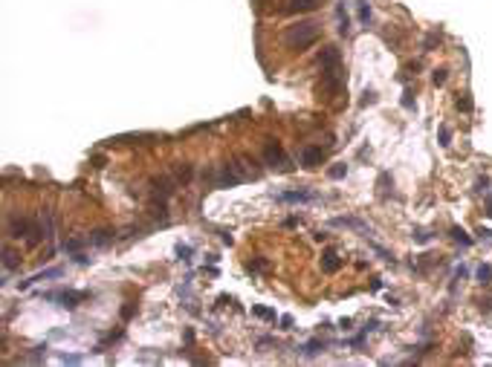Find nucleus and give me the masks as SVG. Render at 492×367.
Wrapping results in <instances>:
<instances>
[{"label": "nucleus", "instance_id": "nucleus-1", "mask_svg": "<svg viewBox=\"0 0 492 367\" xmlns=\"http://www.w3.org/2000/svg\"><path fill=\"white\" fill-rule=\"evenodd\" d=\"M318 35H321V26L307 21V23H298V26H290V29L284 32V44L290 46V49H295V52H301V49L316 44Z\"/></svg>", "mask_w": 492, "mask_h": 367}, {"label": "nucleus", "instance_id": "nucleus-2", "mask_svg": "<svg viewBox=\"0 0 492 367\" xmlns=\"http://www.w3.org/2000/svg\"><path fill=\"white\" fill-rule=\"evenodd\" d=\"M264 159H267V165H272V168H281V171H290V159L284 156L281 145H278L275 139H267V142H264Z\"/></svg>", "mask_w": 492, "mask_h": 367}, {"label": "nucleus", "instance_id": "nucleus-3", "mask_svg": "<svg viewBox=\"0 0 492 367\" xmlns=\"http://www.w3.org/2000/svg\"><path fill=\"white\" fill-rule=\"evenodd\" d=\"M237 165H220V171H217V176H214V188H234V185H240L246 179V173L234 171Z\"/></svg>", "mask_w": 492, "mask_h": 367}, {"label": "nucleus", "instance_id": "nucleus-4", "mask_svg": "<svg viewBox=\"0 0 492 367\" xmlns=\"http://www.w3.org/2000/svg\"><path fill=\"white\" fill-rule=\"evenodd\" d=\"M47 301H58V307H64V310H75L78 304H81L84 298H87V292H47L44 295Z\"/></svg>", "mask_w": 492, "mask_h": 367}, {"label": "nucleus", "instance_id": "nucleus-5", "mask_svg": "<svg viewBox=\"0 0 492 367\" xmlns=\"http://www.w3.org/2000/svg\"><path fill=\"white\" fill-rule=\"evenodd\" d=\"M61 275H64V269H61V266H52V269H44V272H38V275L21 281V284H18V289H21V292H26V289L32 287V284H38V281H49V278H61Z\"/></svg>", "mask_w": 492, "mask_h": 367}, {"label": "nucleus", "instance_id": "nucleus-6", "mask_svg": "<svg viewBox=\"0 0 492 367\" xmlns=\"http://www.w3.org/2000/svg\"><path fill=\"white\" fill-rule=\"evenodd\" d=\"M330 226H342V229H356V231H362L365 237H368V234H374V229H371L368 223H362V220H356V217H333V220H330Z\"/></svg>", "mask_w": 492, "mask_h": 367}, {"label": "nucleus", "instance_id": "nucleus-7", "mask_svg": "<svg viewBox=\"0 0 492 367\" xmlns=\"http://www.w3.org/2000/svg\"><path fill=\"white\" fill-rule=\"evenodd\" d=\"M318 64H321V69L342 67V52L336 49V46H324V49H321V55H318Z\"/></svg>", "mask_w": 492, "mask_h": 367}, {"label": "nucleus", "instance_id": "nucleus-8", "mask_svg": "<svg viewBox=\"0 0 492 367\" xmlns=\"http://www.w3.org/2000/svg\"><path fill=\"white\" fill-rule=\"evenodd\" d=\"M321 159H324V150L313 148V145H307V148L301 150V156H298V162H301L304 168H316V165H321Z\"/></svg>", "mask_w": 492, "mask_h": 367}, {"label": "nucleus", "instance_id": "nucleus-9", "mask_svg": "<svg viewBox=\"0 0 492 367\" xmlns=\"http://www.w3.org/2000/svg\"><path fill=\"white\" fill-rule=\"evenodd\" d=\"M151 133H119V136H113L110 142L113 145H145V142H151Z\"/></svg>", "mask_w": 492, "mask_h": 367}, {"label": "nucleus", "instance_id": "nucleus-10", "mask_svg": "<svg viewBox=\"0 0 492 367\" xmlns=\"http://www.w3.org/2000/svg\"><path fill=\"white\" fill-rule=\"evenodd\" d=\"M336 32L339 35H351V15H348V9H345V0H339L336 3Z\"/></svg>", "mask_w": 492, "mask_h": 367}, {"label": "nucleus", "instance_id": "nucleus-11", "mask_svg": "<svg viewBox=\"0 0 492 367\" xmlns=\"http://www.w3.org/2000/svg\"><path fill=\"white\" fill-rule=\"evenodd\" d=\"M278 200H281V203H298V206H301V203H313L316 194H313V191H284V194H278Z\"/></svg>", "mask_w": 492, "mask_h": 367}, {"label": "nucleus", "instance_id": "nucleus-12", "mask_svg": "<svg viewBox=\"0 0 492 367\" xmlns=\"http://www.w3.org/2000/svg\"><path fill=\"white\" fill-rule=\"evenodd\" d=\"M324 347H327V341H324V338H313V341H307V344L298 347V353H301V356H307V358H316L318 353H324Z\"/></svg>", "mask_w": 492, "mask_h": 367}, {"label": "nucleus", "instance_id": "nucleus-13", "mask_svg": "<svg viewBox=\"0 0 492 367\" xmlns=\"http://www.w3.org/2000/svg\"><path fill=\"white\" fill-rule=\"evenodd\" d=\"M321 269H324L327 275H333V272H339V269H342V260H339V254H336V252H324V254H321Z\"/></svg>", "mask_w": 492, "mask_h": 367}, {"label": "nucleus", "instance_id": "nucleus-14", "mask_svg": "<svg viewBox=\"0 0 492 367\" xmlns=\"http://www.w3.org/2000/svg\"><path fill=\"white\" fill-rule=\"evenodd\" d=\"M87 240H90V246H110V243H113V231H110V229H99V231H93Z\"/></svg>", "mask_w": 492, "mask_h": 367}, {"label": "nucleus", "instance_id": "nucleus-15", "mask_svg": "<svg viewBox=\"0 0 492 367\" xmlns=\"http://www.w3.org/2000/svg\"><path fill=\"white\" fill-rule=\"evenodd\" d=\"M84 243H90V240H84V237H70V240L61 243V252L75 254V252H81V249H84Z\"/></svg>", "mask_w": 492, "mask_h": 367}, {"label": "nucleus", "instance_id": "nucleus-16", "mask_svg": "<svg viewBox=\"0 0 492 367\" xmlns=\"http://www.w3.org/2000/svg\"><path fill=\"white\" fill-rule=\"evenodd\" d=\"M356 18H359L362 26L371 23V3H368V0H356Z\"/></svg>", "mask_w": 492, "mask_h": 367}, {"label": "nucleus", "instance_id": "nucleus-17", "mask_svg": "<svg viewBox=\"0 0 492 367\" xmlns=\"http://www.w3.org/2000/svg\"><path fill=\"white\" fill-rule=\"evenodd\" d=\"M318 6V0H290L287 12H313Z\"/></svg>", "mask_w": 492, "mask_h": 367}, {"label": "nucleus", "instance_id": "nucleus-18", "mask_svg": "<svg viewBox=\"0 0 492 367\" xmlns=\"http://www.w3.org/2000/svg\"><path fill=\"white\" fill-rule=\"evenodd\" d=\"M475 278H478V284H483V287H486V284L492 281V266L489 263H480L478 269H475Z\"/></svg>", "mask_w": 492, "mask_h": 367}, {"label": "nucleus", "instance_id": "nucleus-19", "mask_svg": "<svg viewBox=\"0 0 492 367\" xmlns=\"http://www.w3.org/2000/svg\"><path fill=\"white\" fill-rule=\"evenodd\" d=\"M18 263H21V260H18V254H15L9 246H6V249H3V266H6V272L18 269Z\"/></svg>", "mask_w": 492, "mask_h": 367}, {"label": "nucleus", "instance_id": "nucleus-20", "mask_svg": "<svg viewBox=\"0 0 492 367\" xmlns=\"http://www.w3.org/2000/svg\"><path fill=\"white\" fill-rule=\"evenodd\" d=\"M252 315H258V318H264V321H275L278 315H275V310H270V307H261V304H255L252 307Z\"/></svg>", "mask_w": 492, "mask_h": 367}, {"label": "nucleus", "instance_id": "nucleus-21", "mask_svg": "<svg viewBox=\"0 0 492 367\" xmlns=\"http://www.w3.org/2000/svg\"><path fill=\"white\" fill-rule=\"evenodd\" d=\"M455 107L460 110V113H472V99H469V93L457 96V99H455Z\"/></svg>", "mask_w": 492, "mask_h": 367}, {"label": "nucleus", "instance_id": "nucleus-22", "mask_svg": "<svg viewBox=\"0 0 492 367\" xmlns=\"http://www.w3.org/2000/svg\"><path fill=\"white\" fill-rule=\"evenodd\" d=\"M191 254H194V246H188V243H177V257L180 260H191Z\"/></svg>", "mask_w": 492, "mask_h": 367}, {"label": "nucleus", "instance_id": "nucleus-23", "mask_svg": "<svg viewBox=\"0 0 492 367\" xmlns=\"http://www.w3.org/2000/svg\"><path fill=\"white\" fill-rule=\"evenodd\" d=\"M174 173H177V179H180V182H188V179H191V168H188L186 162H180V165L174 168Z\"/></svg>", "mask_w": 492, "mask_h": 367}, {"label": "nucleus", "instance_id": "nucleus-24", "mask_svg": "<svg viewBox=\"0 0 492 367\" xmlns=\"http://www.w3.org/2000/svg\"><path fill=\"white\" fill-rule=\"evenodd\" d=\"M345 173H348V165H333V168H327V176L330 179H345Z\"/></svg>", "mask_w": 492, "mask_h": 367}, {"label": "nucleus", "instance_id": "nucleus-25", "mask_svg": "<svg viewBox=\"0 0 492 367\" xmlns=\"http://www.w3.org/2000/svg\"><path fill=\"white\" fill-rule=\"evenodd\" d=\"M452 237H455V240L460 243V246H472V237H469V234H466L463 229H457V226L452 229Z\"/></svg>", "mask_w": 492, "mask_h": 367}, {"label": "nucleus", "instance_id": "nucleus-26", "mask_svg": "<svg viewBox=\"0 0 492 367\" xmlns=\"http://www.w3.org/2000/svg\"><path fill=\"white\" fill-rule=\"evenodd\" d=\"M246 269H249V272H264V269H267V260L255 257V260H249V263H246Z\"/></svg>", "mask_w": 492, "mask_h": 367}, {"label": "nucleus", "instance_id": "nucleus-27", "mask_svg": "<svg viewBox=\"0 0 492 367\" xmlns=\"http://www.w3.org/2000/svg\"><path fill=\"white\" fill-rule=\"evenodd\" d=\"M44 356H47V344H44V347H35V350L26 356V361H41Z\"/></svg>", "mask_w": 492, "mask_h": 367}, {"label": "nucleus", "instance_id": "nucleus-28", "mask_svg": "<svg viewBox=\"0 0 492 367\" xmlns=\"http://www.w3.org/2000/svg\"><path fill=\"white\" fill-rule=\"evenodd\" d=\"M414 93H411V87H405V93H402V107L405 110H414V99H411Z\"/></svg>", "mask_w": 492, "mask_h": 367}, {"label": "nucleus", "instance_id": "nucleus-29", "mask_svg": "<svg viewBox=\"0 0 492 367\" xmlns=\"http://www.w3.org/2000/svg\"><path fill=\"white\" fill-rule=\"evenodd\" d=\"M61 361H64V364H81V361H84V358L81 356H72V353H61Z\"/></svg>", "mask_w": 492, "mask_h": 367}, {"label": "nucleus", "instance_id": "nucleus-30", "mask_svg": "<svg viewBox=\"0 0 492 367\" xmlns=\"http://www.w3.org/2000/svg\"><path fill=\"white\" fill-rule=\"evenodd\" d=\"M434 44H440V32H432L426 41H423V49H432Z\"/></svg>", "mask_w": 492, "mask_h": 367}, {"label": "nucleus", "instance_id": "nucleus-31", "mask_svg": "<svg viewBox=\"0 0 492 367\" xmlns=\"http://www.w3.org/2000/svg\"><path fill=\"white\" fill-rule=\"evenodd\" d=\"M72 260H75L78 266H90V263H93V257H87L84 252H75V254H72Z\"/></svg>", "mask_w": 492, "mask_h": 367}, {"label": "nucleus", "instance_id": "nucleus-32", "mask_svg": "<svg viewBox=\"0 0 492 367\" xmlns=\"http://www.w3.org/2000/svg\"><path fill=\"white\" fill-rule=\"evenodd\" d=\"M449 139H452V130H449V127H440V145H443V148H449Z\"/></svg>", "mask_w": 492, "mask_h": 367}, {"label": "nucleus", "instance_id": "nucleus-33", "mask_svg": "<svg viewBox=\"0 0 492 367\" xmlns=\"http://www.w3.org/2000/svg\"><path fill=\"white\" fill-rule=\"evenodd\" d=\"M133 310H136L133 304H125V307H122V321H130V318H133Z\"/></svg>", "mask_w": 492, "mask_h": 367}, {"label": "nucleus", "instance_id": "nucleus-34", "mask_svg": "<svg viewBox=\"0 0 492 367\" xmlns=\"http://www.w3.org/2000/svg\"><path fill=\"white\" fill-rule=\"evenodd\" d=\"M414 240H417V243H429V240H432V231H414Z\"/></svg>", "mask_w": 492, "mask_h": 367}, {"label": "nucleus", "instance_id": "nucleus-35", "mask_svg": "<svg viewBox=\"0 0 492 367\" xmlns=\"http://www.w3.org/2000/svg\"><path fill=\"white\" fill-rule=\"evenodd\" d=\"M432 81H434V84H443V81H446V69H434Z\"/></svg>", "mask_w": 492, "mask_h": 367}, {"label": "nucleus", "instance_id": "nucleus-36", "mask_svg": "<svg viewBox=\"0 0 492 367\" xmlns=\"http://www.w3.org/2000/svg\"><path fill=\"white\" fill-rule=\"evenodd\" d=\"M486 185H489V179H486V176H483V179H478V182H475V191H478V194H483V191H489V188H486Z\"/></svg>", "mask_w": 492, "mask_h": 367}, {"label": "nucleus", "instance_id": "nucleus-37", "mask_svg": "<svg viewBox=\"0 0 492 367\" xmlns=\"http://www.w3.org/2000/svg\"><path fill=\"white\" fill-rule=\"evenodd\" d=\"M281 330H293V315H281Z\"/></svg>", "mask_w": 492, "mask_h": 367}, {"label": "nucleus", "instance_id": "nucleus-38", "mask_svg": "<svg viewBox=\"0 0 492 367\" xmlns=\"http://www.w3.org/2000/svg\"><path fill=\"white\" fill-rule=\"evenodd\" d=\"M298 223H301V220H298V217H290V220H284V226H287V229H295Z\"/></svg>", "mask_w": 492, "mask_h": 367}, {"label": "nucleus", "instance_id": "nucleus-39", "mask_svg": "<svg viewBox=\"0 0 492 367\" xmlns=\"http://www.w3.org/2000/svg\"><path fill=\"white\" fill-rule=\"evenodd\" d=\"M374 102H376V96L368 90V93H365V99H362V104H374Z\"/></svg>", "mask_w": 492, "mask_h": 367}, {"label": "nucleus", "instance_id": "nucleus-40", "mask_svg": "<svg viewBox=\"0 0 492 367\" xmlns=\"http://www.w3.org/2000/svg\"><path fill=\"white\" fill-rule=\"evenodd\" d=\"M478 234H480V240H492V231L489 229H480Z\"/></svg>", "mask_w": 492, "mask_h": 367}, {"label": "nucleus", "instance_id": "nucleus-41", "mask_svg": "<svg viewBox=\"0 0 492 367\" xmlns=\"http://www.w3.org/2000/svg\"><path fill=\"white\" fill-rule=\"evenodd\" d=\"M93 162H96V168H105L107 159H105V156H93Z\"/></svg>", "mask_w": 492, "mask_h": 367}, {"label": "nucleus", "instance_id": "nucleus-42", "mask_svg": "<svg viewBox=\"0 0 492 367\" xmlns=\"http://www.w3.org/2000/svg\"><path fill=\"white\" fill-rule=\"evenodd\" d=\"M371 289H374V292H376V289H382V281H379V278H374V281H371Z\"/></svg>", "mask_w": 492, "mask_h": 367}, {"label": "nucleus", "instance_id": "nucleus-43", "mask_svg": "<svg viewBox=\"0 0 492 367\" xmlns=\"http://www.w3.org/2000/svg\"><path fill=\"white\" fill-rule=\"evenodd\" d=\"M486 214L492 217V197H486Z\"/></svg>", "mask_w": 492, "mask_h": 367}]
</instances>
